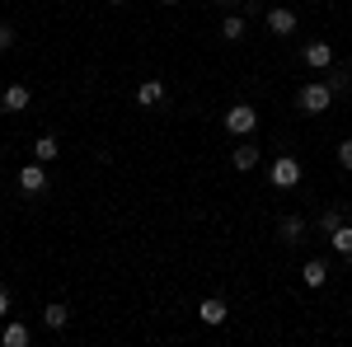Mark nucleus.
I'll return each mask as SVG.
<instances>
[{"label": "nucleus", "mask_w": 352, "mask_h": 347, "mask_svg": "<svg viewBox=\"0 0 352 347\" xmlns=\"http://www.w3.org/2000/svg\"><path fill=\"white\" fill-rule=\"evenodd\" d=\"M329 104H333V89H329V80L320 85H305V89H296V108L300 113H329Z\"/></svg>", "instance_id": "nucleus-1"}, {"label": "nucleus", "mask_w": 352, "mask_h": 347, "mask_svg": "<svg viewBox=\"0 0 352 347\" xmlns=\"http://www.w3.org/2000/svg\"><path fill=\"white\" fill-rule=\"evenodd\" d=\"M268 183H272V188H296V183H300V160H292V155L272 160V164H268Z\"/></svg>", "instance_id": "nucleus-2"}, {"label": "nucleus", "mask_w": 352, "mask_h": 347, "mask_svg": "<svg viewBox=\"0 0 352 347\" xmlns=\"http://www.w3.org/2000/svg\"><path fill=\"white\" fill-rule=\"evenodd\" d=\"M254 127H258V113H254L249 104H235V108H226V132H230V136H249Z\"/></svg>", "instance_id": "nucleus-3"}, {"label": "nucleus", "mask_w": 352, "mask_h": 347, "mask_svg": "<svg viewBox=\"0 0 352 347\" xmlns=\"http://www.w3.org/2000/svg\"><path fill=\"white\" fill-rule=\"evenodd\" d=\"M300 61H305L310 71H329V66H333V47H329V43H305V47H300Z\"/></svg>", "instance_id": "nucleus-4"}, {"label": "nucleus", "mask_w": 352, "mask_h": 347, "mask_svg": "<svg viewBox=\"0 0 352 347\" xmlns=\"http://www.w3.org/2000/svg\"><path fill=\"white\" fill-rule=\"evenodd\" d=\"M197 315H202V324H207V328H221V324L230 320V310H226V300H217V295H207V300L197 305Z\"/></svg>", "instance_id": "nucleus-5"}, {"label": "nucleus", "mask_w": 352, "mask_h": 347, "mask_svg": "<svg viewBox=\"0 0 352 347\" xmlns=\"http://www.w3.org/2000/svg\"><path fill=\"white\" fill-rule=\"evenodd\" d=\"M296 14H292V10H287V5H277V10H268V28L272 33H277V38H287V33H296Z\"/></svg>", "instance_id": "nucleus-6"}, {"label": "nucleus", "mask_w": 352, "mask_h": 347, "mask_svg": "<svg viewBox=\"0 0 352 347\" xmlns=\"http://www.w3.org/2000/svg\"><path fill=\"white\" fill-rule=\"evenodd\" d=\"M19 188H24V192H43V188H47V169H43V160L19 169Z\"/></svg>", "instance_id": "nucleus-7"}, {"label": "nucleus", "mask_w": 352, "mask_h": 347, "mask_svg": "<svg viewBox=\"0 0 352 347\" xmlns=\"http://www.w3.org/2000/svg\"><path fill=\"white\" fill-rule=\"evenodd\" d=\"M28 104H33V94H28L24 85H10V89L0 94V108H5V113H24Z\"/></svg>", "instance_id": "nucleus-8"}, {"label": "nucleus", "mask_w": 352, "mask_h": 347, "mask_svg": "<svg viewBox=\"0 0 352 347\" xmlns=\"http://www.w3.org/2000/svg\"><path fill=\"white\" fill-rule=\"evenodd\" d=\"M230 164H235L240 174H249V169H258V146H254V141H244V146H235V155H230Z\"/></svg>", "instance_id": "nucleus-9"}, {"label": "nucleus", "mask_w": 352, "mask_h": 347, "mask_svg": "<svg viewBox=\"0 0 352 347\" xmlns=\"http://www.w3.org/2000/svg\"><path fill=\"white\" fill-rule=\"evenodd\" d=\"M300 282H305L310 291H320V287H324V282H329V267L320 263V258H310V263L300 267Z\"/></svg>", "instance_id": "nucleus-10"}, {"label": "nucleus", "mask_w": 352, "mask_h": 347, "mask_svg": "<svg viewBox=\"0 0 352 347\" xmlns=\"http://www.w3.org/2000/svg\"><path fill=\"white\" fill-rule=\"evenodd\" d=\"M277 235H282V244H300L305 240V221H300V216H287V221L277 225Z\"/></svg>", "instance_id": "nucleus-11"}, {"label": "nucleus", "mask_w": 352, "mask_h": 347, "mask_svg": "<svg viewBox=\"0 0 352 347\" xmlns=\"http://www.w3.org/2000/svg\"><path fill=\"white\" fill-rule=\"evenodd\" d=\"M136 99H141L146 108L160 104V99H164V80H141V85H136Z\"/></svg>", "instance_id": "nucleus-12"}, {"label": "nucleus", "mask_w": 352, "mask_h": 347, "mask_svg": "<svg viewBox=\"0 0 352 347\" xmlns=\"http://www.w3.org/2000/svg\"><path fill=\"white\" fill-rule=\"evenodd\" d=\"M244 14H226V19H221V38H226V43H240L244 38Z\"/></svg>", "instance_id": "nucleus-13"}, {"label": "nucleus", "mask_w": 352, "mask_h": 347, "mask_svg": "<svg viewBox=\"0 0 352 347\" xmlns=\"http://www.w3.org/2000/svg\"><path fill=\"white\" fill-rule=\"evenodd\" d=\"M0 343H5V347H28V328H24L19 320H14V324H5V333H0Z\"/></svg>", "instance_id": "nucleus-14"}, {"label": "nucleus", "mask_w": 352, "mask_h": 347, "mask_svg": "<svg viewBox=\"0 0 352 347\" xmlns=\"http://www.w3.org/2000/svg\"><path fill=\"white\" fill-rule=\"evenodd\" d=\"M66 320H71V310H66L61 300H52V305L43 310V324H47V328H66Z\"/></svg>", "instance_id": "nucleus-15"}, {"label": "nucleus", "mask_w": 352, "mask_h": 347, "mask_svg": "<svg viewBox=\"0 0 352 347\" xmlns=\"http://www.w3.org/2000/svg\"><path fill=\"white\" fill-rule=\"evenodd\" d=\"M329 244H333V254H343V258H352V225H338V230L329 235Z\"/></svg>", "instance_id": "nucleus-16"}, {"label": "nucleus", "mask_w": 352, "mask_h": 347, "mask_svg": "<svg viewBox=\"0 0 352 347\" xmlns=\"http://www.w3.org/2000/svg\"><path fill=\"white\" fill-rule=\"evenodd\" d=\"M33 155L43 164H52L56 155H61V146H56V136H38V146H33Z\"/></svg>", "instance_id": "nucleus-17"}, {"label": "nucleus", "mask_w": 352, "mask_h": 347, "mask_svg": "<svg viewBox=\"0 0 352 347\" xmlns=\"http://www.w3.org/2000/svg\"><path fill=\"white\" fill-rule=\"evenodd\" d=\"M338 225H343V216L333 212V207H329V212H320V235H333Z\"/></svg>", "instance_id": "nucleus-18"}, {"label": "nucleus", "mask_w": 352, "mask_h": 347, "mask_svg": "<svg viewBox=\"0 0 352 347\" xmlns=\"http://www.w3.org/2000/svg\"><path fill=\"white\" fill-rule=\"evenodd\" d=\"M338 164H343V169H352V136L338 146Z\"/></svg>", "instance_id": "nucleus-19"}, {"label": "nucleus", "mask_w": 352, "mask_h": 347, "mask_svg": "<svg viewBox=\"0 0 352 347\" xmlns=\"http://www.w3.org/2000/svg\"><path fill=\"white\" fill-rule=\"evenodd\" d=\"M10 43H14V33H10V24H0V52H5Z\"/></svg>", "instance_id": "nucleus-20"}, {"label": "nucleus", "mask_w": 352, "mask_h": 347, "mask_svg": "<svg viewBox=\"0 0 352 347\" xmlns=\"http://www.w3.org/2000/svg\"><path fill=\"white\" fill-rule=\"evenodd\" d=\"M5 315H10V291L0 287V320H5Z\"/></svg>", "instance_id": "nucleus-21"}, {"label": "nucleus", "mask_w": 352, "mask_h": 347, "mask_svg": "<svg viewBox=\"0 0 352 347\" xmlns=\"http://www.w3.org/2000/svg\"><path fill=\"white\" fill-rule=\"evenodd\" d=\"M221 5H235V0H221Z\"/></svg>", "instance_id": "nucleus-22"}]
</instances>
